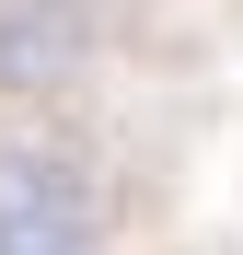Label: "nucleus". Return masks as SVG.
Masks as SVG:
<instances>
[{"mask_svg":"<svg viewBox=\"0 0 243 255\" xmlns=\"http://www.w3.org/2000/svg\"><path fill=\"white\" fill-rule=\"evenodd\" d=\"M116 174L70 116H0V255H104Z\"/></svg>","mask_w":243,"mask_h":255,"instance_id":"nucleus-1","label":"nucleus"},{"mask_svg":"<svg viewBox=\"0 0 243 255\" xmlns=\"http://www.w3.org/2000/svg\"><path fill=\"white\" fill-rule=\"evenodd\" d=\"M116 58V0H0V116H70Z\"/></svg>","mask_w":243,"mask_h":255,"instance_id":"nucleus-2","label":"nucleus"}]
</instances>
